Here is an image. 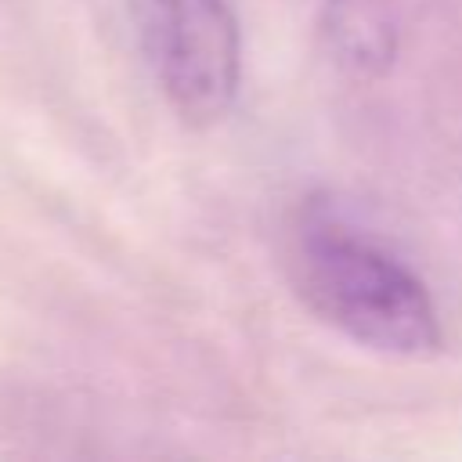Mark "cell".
Wrapping results in <instances>:
<instances>
[{
    "label": "cell",
    "mask_w": 462,
    "mask_h": 462,
    "mask_svg": "<svg viewBox=\"0 0 462 462\" xmlns=\"http://www.w3.org/2000/svg\"><path fill=\"white\" fill-rule=\"evenodd\" d=\"M144 61L191 126L227 116L242 79V36L227 0H126Z\"/></svg>",
    "instance_id": "obj_2"
},
{
    "label": "cell",
    "mask_w": 462,
    "mask_h": 462,
    "mask_svg": "<svg viewBox=\"0 0 462 462\" xmlns=\"http://www.w3.org/2000/svg\"><path fill=\"white\" fill-rule=\"evenodd\" d=\"M321 32L332 61L343 72L379 79L397 58V0H325Z\"/></svg>",
    "instance_id": "obj_3"
},
{
    "label": "cell",
    "mask_w": 462,
    "mask_h": 462,
    "mask_svg": "<svg viewBox=\"0 0 462 462\" xmlns=\"http://www.w3.org/2000/svg\"><path fill=\"white\" fill-rule=\"evenodd\" d=\"M296 285L318 318L368 350L422 357L440 346V321L422 278L336 220L303 224Z\"/></svg>",
    "instance_id": "obj_1"
}]
</instances>
